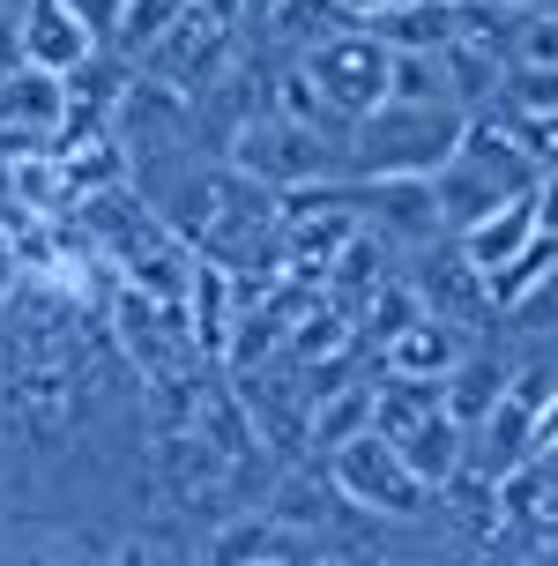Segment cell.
I'll use <instances>...</instances> for the list:
<instances>
[{"label": "cell", "instance_id": "5b68a950", "mask_svg": "<svg viewBox=\"0 0 558 566\" xmlns=\"http://www.w3.org/2000/svg\"><path fill=\"white\" fill-rule=\"evenodd\" d=\"M67 119H75L67 75H45L30 60L0 67V165L8 157H38V149H60Z\"/></svg>", "mask_w": 558, "mask_h": 566}, {"label": "cell", "instance_id": "7c38bea8", "mask_svg": "<svg viewBox=\"0 0 558 566\" xmlns=\"http://www.w3.org/2000/svg\"><path fill=\"white\" fill-rule=\"evenodd\" d=\"M499 313H506V328H514V336H558V254L544 261V269L522 283V298L499 306Z\"/></svg>", "mask_w": 558, "mask_h": 566}, {"label": "cell", "instance_id": "30bf717a", "mask_svg": "<svg viewBox=\"0 0 558 566\" xmlns=\"http://www.w3.org/2000/svg\"><path fill=\"white\" fill-rule=\"evenodd\" d=\"M394 448H402V462H410V470H418V478L432 484V492H440V484L454 478L462 462H470V432H462V424L446 418V410H432V418H424V424H410V432H402Z\"/></svg>", "mask_w": 558, "mask_h": 566}, {"label": "cell", "instance_id": "52a82bcc", "mask_svg": "<svg viewBox=\"0 0 558 566\" xmlns=\"http://www.w3.org/2000/svg\"><path fill=\"white\" fill-rule=\"evenodd\" d=\"M201 552L209 559H320V537L269 507H239V514H217V530H209Z\"/></svg>", "mask_w": 558, "mask_h": 566}, {"label": "cell", "instance_id": "e0dca14e", "mask_svg": "<svg viewBox=\"0 0 558 566\" xmlns=\"http://www.w3.org/2000/svg\"><path fill=\"white\" fill-rule=\"evenodd\" d=\"M75 8H83V23L97 30V38H112V23H119V8H127V0H75Z\"/></svg>", "mask_w": 558, "mask_h": 566}, {"label": "cell", "instance_id": "3957f363", "mask_svg": "<svg viewBox=\"0 0 558 566\" xmlns=\"http://www.w3.org/2000/svg\"><path fill=\"white\" fill-rule=\"evenodd\" d=\"M231 165L246 171V179H261L269 195H298V187L343 179V135H320V127H306V119L261 105V113L239 119V135H231Z\"/></svg>", "mask_w": 558, "mask_h": 566}, {"label": "cell", "instance_id": "ac0fdd59", "mask_svg": "<svg viewBox=\"0 0 558 566\" xmlns=\"http://www.w3.org/2000/svg\"><path fill=\"white\" fill-rule=\"evenodd\" d=\"M514 8H558V0H514Z\"/></svg>", "mask_w": 558, "mask_h": 566}, {"label": "cell", "instance_id": "7a4b0ae2", "mask_svg": "<svg viewBox=\"0 0 558 566\" xmlns=\"http://www.w3.org/2000/svg\"><path fill=\"white\" fill-rule=\"evenodd\" d=\"M462 105H394L380 97L372 113H358L343 127V165L358 179H380V171H440L462 142Z\"/></svg>", "mask_w": 558, "mask_h": 566}, {"label": "cell", "instance_id": "8fae6325", "mask_svg": "<svg viewBox=\"0 0 558 566\" xmlns=\"http://www.w3.org/2000/svg\"><path fill=\"white\" fill-rule=\"evenodd\" d=\"M388 97H394V105H454L446 67H440V45H432V53L388 45Z\"/></svg>", "mask_w": 558, "mask_h": 566}, {"label": "cell", "instance_id": "8992f818", "mask_svg": "<svg viewBox=\"0 0 558 566\" xmlns=\"http://www.w3.org/2000/svg\"><path fill=\"white\" fill-rule=\"evenodd\" d=\"M15 23H23V60H30V67L67 75V83L105 53V38L83 23V8H75V0H23V15H15Z\"/></svg>", "mask_w": 558, "mask_h": 566}, {"label": "cell", "instance_id": "5bb4252c", "mask_svg": "<svg viewBox=\"0 0 558 566\" xmlns=\"http://www.w3.org/2000/svg\"><path fill=\"white\" fill-rule=\"evenodd\" d=\"M536 231H551V239H558V171L536 179Z\"/></svg>", "mask_w": 558, "mask_h": 566}, {"label": "cell", "instance_id": "9a60e30c", "mask_svg": "<svg viewBox=\"0 0 558 566\" xmlns=\"http://www.w3.org/2000/svg\"><path fill=\"white\" fill-rule=\"evenodd\" d=\"M23 8H0V67H15L23 60V23H15Z\"/></svg>", "mask_w": 558, "mask_h": 566}, {"label": "cell", "instance_id": "2e32d148", "mask_svg": "<svg viewBox=\"0 0 558 566\" xmlns=\"http://www.w3.org/2000/svg\"><path fill=\"white\" fill-rule=\"evenodd\" d=\"M328 8L343 15V23H365V30H372V23H380V15L394 8V0H328Z\"/></svg>", "mask_w": 558, "mask_h": 566}, {"label": "cell", "instance_id": "277c9868", "mask_svg": "<svg viewBox=\"0 0 558 566\" xmlns=\"http://www.w3.org/2000/svg\"><path fill=\"white\" fill-rule=\"evenodd\" d=\"M298 75L328 97L335 119H358L388 97V38L365 23L343 30V38H313L306 53H298Z\"/></svg>", "mask_w": 558, "mask_h": 566}, {"label": "cell", "instance_id": "ba28073f", "mask_svg": "<svg viewBox=\"0 0 558 566\" xmlns=\"http://www.w3.org/2000/svg\"><path fill=\"white\" fill-rule=\"evenodd\" d=\"M462 343H470V328L462 321H446V313L424 306L418 321H402L380 350H388V373H418V380H440L454 358H462Z\"/></svg>", "mask_w": 558, "mask_h": 566}, {"label": "cell", "instance_id": "9c48e42d", "mask_svg": "<svg viewBox=\"0 0 558 566\" xmlns=\"http://www.w3.org/2000/svg\"><path fill=\"white\" fill-rule=\"evenodd\" d=\"M506 358L499 350H476V343H462V358H454V366L440 373V410L454 424H462V432H470L476 418H484V410H492V402H499V388H506Z\"/></svg>", "mask_w": 558, "mask_h": 566}, {"label": "cell", "instance_id": "4fadbf2b", "mask_svg": "<svg viewBox=\"0 0 558 566\" xmlns=\"http://www.w3.org/2000/svg\"><path fill=\"white\" fill-rule=\"evenodd\" d=\"M499 113V105H492ZM506 127H514V142L536 157V171H558V113H506Z\"/></svg>", "mask_w": 558, "mask_h": 566}, {"label": "cell", "instance_id": "6da1fadb", "mask_svg": "<svg viewBox=\"0 0 558 566\" xmlns=\"http://www.w3.org/2000/svg\"><path fill=\"white\" fill-rule=\"evenodd\" d=\"M320 470H328L335 500L350 514H365V522H388V530H410V522H432L440 514V492L402 462V448H394L388 432H350V440H335L328 454H320Z\"/></svg>", "mask_w": 558, "mask_h": 566}]
</instances>
